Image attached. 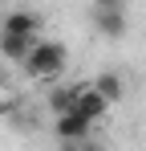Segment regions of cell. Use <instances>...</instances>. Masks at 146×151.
<instances>
[{
  "label": "cell",
  "mask_w": 146,
  "mask_h": 151,
  "mask_svg": "<svg viewBox=\"0 0 146 151\" xmlns=\"http://www.w3.org/2000/svg\"><path fill=\"white\" fill-rule=\"evenodd\" d=\"M65 65H69V49L61 41H53V37H41L37 49L28 53V61H24L21 70L28 78H37V82H53V78L65 74Z\"/></svg>",
  "instance_id": "obj_1"
},
{
  "label": "cell",
  "mask_w": 146,
  "mask_h": 151,
  "mask_svg": "<svg viewBox=\"0 0 146 151\" xmlns=\"http://www.w3.org/2000/svg\"><path fill=\"white\" fill-rule=\"evenodd\" d=\"M77 114H81V119H89V123L97 127L106 114H110V102L101 98L94 86H85V90H81V98H77Z\"/></svg>",
  "instance_id": "obj_6"
},
{
  "label": "cell",
  "mask_w": 146,
  "mask_h": 151,
  "mask_svg": "<svg viewBox=\"0 0 146 151\" xmlns=\"http://www.w3.org/2000/svg\"><path fill=\"white\" fill-rule=\"evenodd\" d=\"M81 151H106V147H101L97 139H85V143H81Z\"/></svg>",
  "instance_id": "obj_8"
},
{
  "label": "cell",
  "mask_w": 146,
  "mask_h": 151,
  "mask_svg": "<svg viewBox=\"0 0 146 151\" xmlns=\"http://www.w3.org/2000/svg\"><path fill=\"white\" fill-rule=\"evenodd\" d=\"M0 29H4V33H21V37H41L45 17H41L37 8H8V12L0 17Z\"/></svg>",
  "instance_id": "obj_3"
},
{
  "label": "cell",
  "mask_w": 146,
  "mask_h": 151,
  "mask_svg": "<svg viewBox=\"0 0 146 151\" xmlns=\"http://www.w3.org/2000/svg\"><path fill=\"white\" fill-rule=\"evenodd\" d=\"M94 90H97L106 102H110V106L126 98V82H122V74H118V70H101V74L94 78Z\"/></svg>",
  "instance_id": "obj_7"
},
{
  "label": "cell",
  "mask_w": 146,
  "mask_h": 151,
  "mask_svg": "<svg viewBox=\"0 0 146 151\" xmlns=\"http://www.w3.org/2000/svg\"><path fill=\"white\" fill-rule=\"evenodd\" d=\"M89 21L106 41H122L126 37V4L122 0H97L89 8Z\"/></svg>",
  "instance_id": "obj_2"
},
{
  "label": "cell",
  "mask_w": 146,
  "mask_h": 151,
  "mask_svg": "<svg viewBox=\"0 0 146 151\" xmlns=\"http://www.w3.org/2000/svg\"><path fill=\"white\" fill-rule=\"evenodd\" d=\"M53 135H57V143H85V139H94V123L81 119L77 110H69L53 123Z\"/></svg>",
  "instance_id": "obj_4"
},
{
  "label": "cell",
  "mask_w": 146,
  "mask_h": 151,
  "mask_svg": "<svg viewBox=\"0 0 146 151\" xmlns=\"http://www.w3.org/2000/svg\"><path fill=\"white\" fill-rule=\"evenodd\" d=\"M37 41H41V37H21V33H4V29H0V57L12 61V65H24L28 53L37 49Z\"/></svg>",
  "instance_id": "obj_5"
},
{
  "label": "cell",
  "mask_w": 146,
  "mask_h": 151,
  "mask_svg": "<svg viewBox=\"0 0 146 151\" xmlns=\"http://www.w3.org/2000/svg\"><path fill=\"white\" fill-rule=\"evenodd\" d=\"M57 151H81V143H61Z\"/></svg>",
  "instance_id": "obj_9"
}]
</instances>
